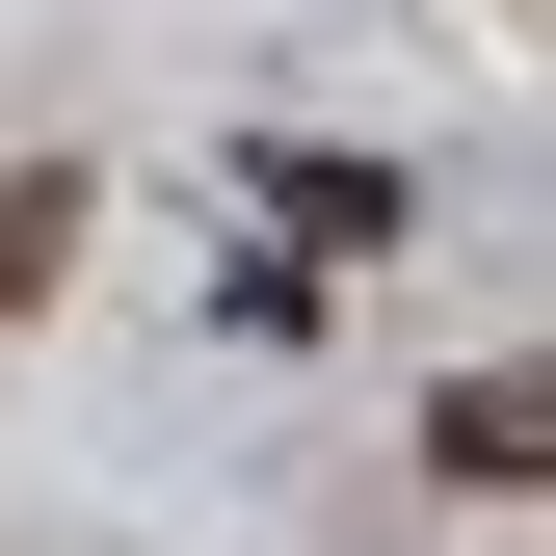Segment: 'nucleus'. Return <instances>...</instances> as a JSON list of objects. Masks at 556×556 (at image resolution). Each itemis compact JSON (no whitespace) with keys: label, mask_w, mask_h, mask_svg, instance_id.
Here are the masks:
<instances>
[{"label":"nucleus","mask_w":556,"mask_h":556,"mask_svg":"<svg viewBox=\"0 0 556 556\" xmlns=\"http://www.w3.org/2000/svg\"><path fill=\"white\" fill-rule=\"evenodd\" d=\"M451 477H477V504H530V477H556V371H451V425H425Z\"/></svg>","instance_id":"f257e3e1"},{"label":"nucleus","mask_w":556,"mask_h":556,"mask_svg":"<svg viewBox=\"0 0 556 556\" xmlns=\"http://www.w3.org/2000/svg\"><path fill=\"white\" fill-rule=\"evenodd\" d=\"M80 265V160H0V292H53Z\"/></svg>","instance_id":"f03ea898"}]
</instances>
